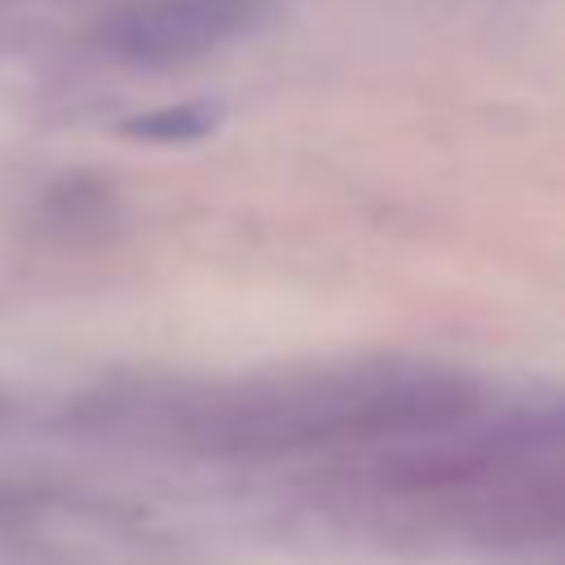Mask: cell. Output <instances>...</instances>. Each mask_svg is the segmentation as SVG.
Wrapping results in <instances>:
<instances>
[{
  "label": "cell",
  "instance_id": "cell-1",
  "mask_svg": "<svg viewBox=\"0 0 565 565\" xmlns=\"http://www.w3.org/2000/svg\"><path fill=\"white\" fill-rule=\"evenodd\" d=\"M260 13V0H137L106 22V49L137 66H177L234 44Z\"/></svg>",
  "mask_w": 565,
  "mask_h": 565
},
{
  "label": "cell",
  "instance_id": "cell-2",
  "mask_svg": "<svg viewBox=\"0 0 565 565\" xmlns=\"http://www.w3.org/2000/svg\"><path fill=\"white\" fill-rule=\"evenodd\" d=\"M221 102H177V106H159L146 115L124 119V137L132 141H154V146H181V141H199L207 132L221 128Z\"/></svg>",
  "mask_w": 565,
  "mask_h": 565
}]
</instances>
